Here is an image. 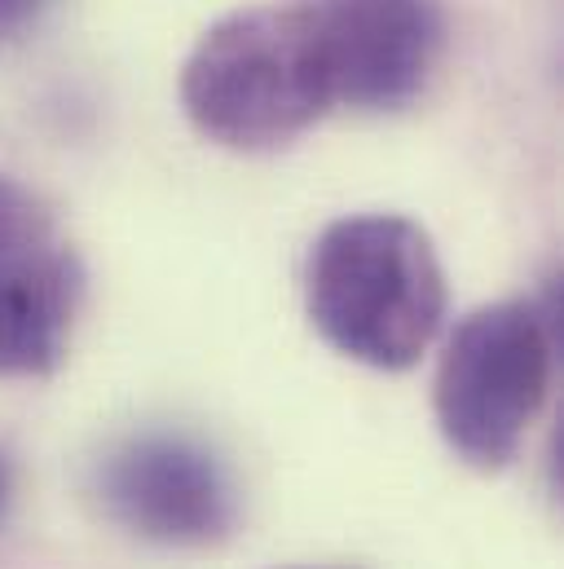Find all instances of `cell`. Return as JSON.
<instances>
[{
  "instance_id": "3",
  "label": "cell",
  "mask_w": 564,
  "mask_h": 569,
  "mask_svg": "<svg viewBox=\"0 0 564 569\" xmlns=\"http://www.w3.org/2000/svg\"><path fill=\"white\" fill-rule=\"evenodd\" d=\"M552 318L530 300L485 305L454 327L436 362L432 411L463 463L498 472L516 459L552 389Z\"/></svg>"
},
{
  "instance_id": "6",
  "label": "cell",
  "mask_w": 564,
  "mask_h": 569,
  "mask_svg": "<svg viewBox=\"0 0 564 569\" xmlns=\"http://www.w3.org/2000/svg\"><path fill=\"white\" fill-rule=\"evenodd\" d=\"M335 107L402 111L441 58L436 0H304Z\"/></svg>"
},
{
  "instance_id": "5",
  "label": "cell",
  "mask_w": 564,
  "mask_h": 569,
  "mask_svg": "<svg viewBox=\"0 0 564 569\" xmlns=\"http://www.w3.org/2000/svg\"><path fill=\"white\" fill-rule=\"evenodd\" d=\"M98 495L115 526L159 548H208L234 530V486L190 437L141 432L98 468Z\"/></svg>"
},
{
  "instance_id": "4",
  "label": "cell",
  "mask_w": 564,
  "mask_h": 569,
  "mask_svg": "<svg viewBox=\"0 0 564 569\" xmlns=\"http://www.w3.org/2000/svg\"><path fill=\"white\" fill-rule=\"evenodd\" d=\"M84 296L80 257L53 212L0 172V380H31L62 367Z\"/></svg>"
},
{
  "instance_id": "1",
  "label": "cell",
  "mask_w": 564,
  "mask_h": 569,
  "mask_svg": "<svg viewBox=\"0 0 564 569\" xmlns=\"http://www.w3.org/2000/svg\"><path fill=\"white\" fill-rule=\"evenodd\" d=\"M304 305L335 353L375 371H406L441 331L445 274L415 221L393 212L344 217L309 252Z\"/></svg>"
},
{
  "instance_id": "7",
  "label": "cell",
  "mask_w": 564,
  "mask_h": 569,
  "mask_svg": "<svg viewBox=\"0 0 564 569\" xmlns=\"http://www.w3.org/2000/svg\"><path fill=\"white\" fill-rule=\"evenodd\" d=\"M44 9H49V0H0V40L22 36Z\"/></svg>"
},
{
  "instance_id": "2",
  "label": "cell",
  "mask_w": 564,
  "mask_h": 569,
  "mask_svg": "<svg viewBox=\"0 0 564 569\" xmlns=\"http://www.w3.org/2000/svg\"><path fill=\"white\" fill-rule=\"evenodd\" d=\"M181 107L208 142L248 154L313 129L335 93L309 4H252L208 27L185 58Z\"/></svg>"
},
{
  "instance_id": "8",
  "label": "cell",
  "mask_w": 564,
  "mask_h": 569,
  "mask_svg": "<svg viewBox=\"0 0 564 569\" xmlns=\"http://www.w3.org/2000/svg\"><path fill=\"white\" fill-rule=\"evenodd\" d=\"M9 499H13V468H9V459L0 455V521H4V512H9Z\"/></svg>"
}]
</instances>
